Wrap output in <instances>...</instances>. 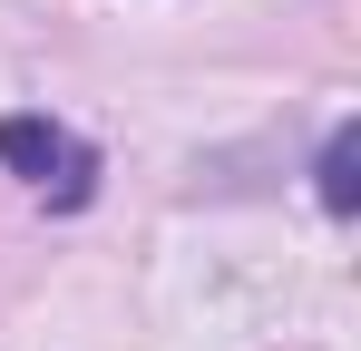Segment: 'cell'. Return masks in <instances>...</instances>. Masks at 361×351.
Listing matches in <instances>:
<instances>
[{
  "label": "cell",
  "instance_id": "obj_1",
  "mask_svg": "<svg viewBox=\"0 0 361 351\" xmlns=\"http://www.w3.org/2000/svg\"><path fill=\"white\" fill-rule=\"evenodd\" d=\"M0 166L30 176L49 205H88V195H98V156L68 137L59 117H0Z\"/></svg>",
  "mask_w": 361,
  "mask_h": 351
},
{
  "label": "cell",
  "instance_id": "obj_2",
  "mask_svg": "<svg viewBox=\"0 0 361 351\" xmlns=\"http://www.w3.org/2000/svg\"><path fill=\"white\" fill-rule=\"evenodd\" d=\"M361 127H332V147H322V205H332V215H352L361 205Z\"/></svg>",
  "mask_w": 361,
  "mask_h": 351
}]
</instances>
